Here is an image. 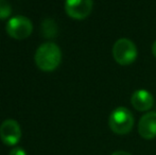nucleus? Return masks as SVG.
Segmentation results:
<instances>
[{"mask_svg": "<svg viewBox=\"0 0 156 155\" xmlns=\"http://www.w3.org/2000/svg\"><path fill=\"white\" fill-rule=\"evenodd\" d=\"M152 53H153V55L156 58V41L153 43V45H152Z\"/></svg>", "mask_w": 156, "mask_h": 155, "instance_id": "13", "label": "nucleus"}, {"mask_svg": "<svg viewBox=\"0 0 156 155\" xmlns=\"http://www.w3.org/2000/svg\"><path fill=\"white\" fill-rule=\"evenodd\" d=\"M43 33L46 37H54L56 35L55 23L51 19H46L43 23Z\"/></svg>", "mask_w": 156, "mask_h": 155, "instance_id": "9", "label": "nucleus"}, {"mask_svg": "<svg viewBox=\"0 0 156 155\" xmlns=\"http://www.w3.org/2000/svg\"><path fill=\"white\" fill-rule=\"evenodd\" d=\"M0 138L6 146H16L21 138V129L14 119H6L0 125Z\"/></svg>", "mask_w": 156, "mask_h": 155, "instance_id": "6", "label": "nucleus"}, {"mask_svg": "<svg viewBox=\"0 0 156 155\" xmlns=\"http://www.w3.org/2000/svg\"><path fill=\"white\" fill-rule=\"evenodd\" d=\"M94 0H65V12L70 18L82 20L90 15Z\"/></svg>", "mask_w": 156, "mask_h": 155, "instance_id": "5", "label": "nucleus"}, {"mask_svg": "<svg viewBox=\"0 0 156 155\" xmlns=\"http://www.w3.org/2000/svg\"><path fill=\"white\" fill-rule=\"evenodd\" d=\"M131 103L138 112H147L154 105V98L150 91L146 89H138L132 95Z\"/></svg>", "mask_w": 156, "mask_h": 155, "instance_id": "8", "label": "nucleus"}, {"mask_svg": "<svg viewBox=\"0 0 156 155\" xmlns=\"http://www.w3.org/2000/svg\"><path fill=\"white\" fill-rule=\"evenodd\" d=\"M112 155H132V154L129 153V152H125V151H116Z\"/></svg>", "mask_w": 156, "mask_h": 155, "instance_id": "12", "label": "nucleus"}, {"mask_svg": "<svg viewBox=\"0 0 156 155\" xmlns=\"http://www.w3.org/2000/svg\"><path fill=\"white\" fill-rule=\"evenodd\" d=\"M34 58L36 66L41 70L50 72L60 66L62 61V52L56 44L48 41L37 48Z\"/></svg>", "mask_w": 156, "mask_h": 155, "instance_id": "1", "label": "nucleus"}, {"mask_svg": "<svg viewBox=\"0 0 156 155\" xmlns=\"http://www.w3.org/2000/svg\"><path fill=\"white\" fill-rule=\"evenodd\" d=\"M109 129L115 134L125 135L132 131L134 126V117L131 111L124 106L115 108L109 115Z\"/></svg>", "mask_w": 156, "mask_h": 155, "instance_id": "2", "label": "nucleus"}, {"mask_svg": "<svg viewBox=\"0 0 156 155\" xmlns=\"http://www.w3.org/2000/svg\"><path fill=\"white\" fill-rule=\"evenodd\" d=\"M5 31L12 38L21 41L29 37L33 31L32 21L26 16H18L12 17L9 19L5 26Z\"/></svg>", "mask_w": 156, "mask_h": 155, "instance_id": "4", "label": "nucleus"}, {"mask_svg": "<svg viewBox=\"0 0 156 155\" xmlns=\"http://www.w3.org/2000/svg\"><path fill=\"white\" fill-rule=\"evenodd\" d=\"M138 133L144 139L151 140L156 137V112H149L140 118Z\"/></svg>", "mask_w": 156, "mask_h": 155, "instance_id": "7", "label": "nucleus"}, {"mask_svg": "<svg viewBox=\"0 0 156 155\" xmlns=\"http://www.w3.org/2000/svg\"><path fill=\"white\" fill-rule=\"evenodd\" d=\"M113 58L121 66H127L135 62L138 51L136 45L129 38H120L114 44Z\"/></svg>", "mask_w": 156, "mask_h": 155, "instance_id": "3", "label": "nucleus"}, {"mask_svg": "<svg viewBox=\"0 0 156 155\" xmlns=\"http://www.w3.org/2000/svg\"><path fill=\"white\" fill-rule=\"evenodd\" d=\"M12 14V6L6 0H0V19H6Z\"/></svg>", "mask_w": 156, "mask_h": 155, "instance_id": "10", "label": "nucleus"}, {"mask_svg": "<svg viewBox=\"0 0 156 155\" xmlns=\"http://www.w3.org/2000/svg\"><path fill=\"white\" fill-rule=\"evenodd\" d=\"M9 155H27V152H26L25 149H23V148L15 147V148H13V149L11 150Z\"/></svg>", "mask_w": 156, "mask_h": 155, "instance_id": "11", "label": "nucleus"}]
</instances>
